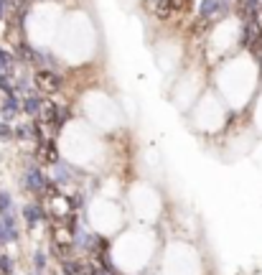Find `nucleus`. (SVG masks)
<instances>
[{
	"instance_id": "nucleus-1",
	"label": "nucleus",
	"mask_w": 262,
	"mask_h": 275,
	"mask_svg": "<svg viewBox=\"0 0 262 275\" xmlns=\"http://www.w3.org/2000/svg\"><path fill=\"white\" fill-rule=\"evenodd\" d=\"M33 82H36V87H38L41 92H49V94L62 89V76H59L54 69H38L36 76H33Z\"/></svg>"
},
{
	"instance_id": "nucleus-2",
	"label": "nucleus",
	"mask_w": 262,
	"mask_h": 275,
	"mask_svg": "<svg viewBox=\"0 0 262 275\" xmlns=\"http://www.w3.org/2000/svg\"><path fill=\"white\" fill-rule=\"evenodd\" d=\"M46 176L36 168V166H31V168H26V173H23V186L28 189V191H33V194H41L44 189H46Z\"/></svg>"
},
{
	"instance_id": "nucleus-3",
	"label": "nucleus",
	"mask_w": 262,
	"mask_h": 275,
	"mask_svg": "<svg viewBox=\"0 0 262 275\" xmlns=\"http://www.w3.org/2000/svg\"><path fill=\"white\" fill-rule=\"evenodd\" d=\"M260 41H262V31H260V26H257V21L252 18V21L245 26V31H242V46L250 49V51H255V49L260 46Z\"/></svg>"
},
{
	"instance_id": "nucleus-4",
	"label": "nucleus",
	"mask_w": 262,
	"mask_h": 275,
	"mask_svg": "<svg viewBox=\"0 0 262 275\" xmlns=\"http://www.w3.org/2000/svg\"><path fill=\"white\" fill-rule=\"evenodd\" d=\"M18 110H23V105L18 102L15 92H13V94H5V100H3V107H0V117L8 123V120H13V117L18 115Z\"/></svg>"
},
{
	"instance_id": "nucleus-5",
	"label": "nucleus",
	"mask_w": 262,
	"mask_h": 275,
	"mask_svg": "<svg viewBox=\"0 0 262 275\" xmlns=\"http://www.w3.org/2000/svg\"><path fill=\"white\" fill-rule=\"evenodd\" d=\"M41 107H44V97H38V94H26V100H23V112L26 115H38L41 112Z\"/></svg>"
},
{
	"instance_id": "nucleus-6",
	"label": "nucleus",
	"mask_w": 262,
	"mask_h": 275,
	"mask_svg": "<svg viewBox=\"0 0 262 275\" xmlns=\"http://www.w3.org/2000/svg\"><path fill=\"white\" fill-rule=\"evenodd\" d=\"M41 217H44V214H41V206L38 204H26L23 206V219H26L28 227H36V224L41 222Z\"/></svg>"
},
{
	"instance_id": "nucleus-7",
	"label": "nucleus",
	"mask_w": 262,
	"mask_h": 275,
	"mask_svg": "<svg viewBox=\"0 0 262 275\" xmlns=\"http://www.w3.org/2000/svg\"><path fill=\"white\" fill-rule=\"evenodd\" d=\"M3 227H5L8 242H15V240H18V227H15V217H13V214H5V217H3Z\"/></svg>"
},
{
	"instance_id": "nucleus-8",
	"label": "nucleus",
	"mask_w": 262,
	"mask_h": 275,
	"mask_svg": "<svg viewBox=\"0 0 262 275\" xmlns=\"http://www.w3.org/2000/svg\"><path fill=\"white\" fill-rule=\"evenodd\" d=\"M219 10H221V3H219V0H201L198 15H201V18H209V15H214V13H219Z\"/></svg>"
},
{
	"instance_id": "nucleus-9",
	"label": "nucleus",
	"mask_w": 262,
	"mask_h": 275,
	"mask_svg": "<svg viewBox=\"0 0 262 275\" xmlns=\"http://www.w3.org/2000/svg\"><path fill=\"white\" fill-rule=\"evenodd\" d=\"M5 214H13V199H10V194L0 191V217H5Z\"/></svg>"
},
{
	"instance_id": "nucleus-10",
	"label": "nucleus",
	"mask_w": 262,
	"mask_h": 275,
	"mask_svg": "<svg viewBox=\"0 0 262 275\" xmlns=\"http://www.w3.org/2000/svg\"><path fill=\"white\" fill-rule=\"evenodd\" d=\"M10 69H13V56H10L5 49H0V71L10 74Z\"/></svg>"
},
{
	"instance_id": "nucleus-11",
	"label": "nucleus",
	"mask_w": 262,
	"mask_h": 275,
	"mask_svg": "<svg viewBox=\"0 0 262 275\" xmlns=\"http://www.w3.org/2000/svg\"><path fill=\"white\" fill-rule=\"evenodd\" d=\"M13 138H15V130H13L5 120H0V140L8 143V140H13Z\"/></svg>"
},
{
	"instance_id": "nucleus-12",
	"label": "nucleus",
	"mask_w": 262,
	"mask_h": 275,
	"mask_svg": "<svg viewBox=\"0 0 262 275\" xmlns=\"http://www.w3.org/2000/svg\"><path fill=\"white\" fill-rule=\"evenodd\" d=\"M0 92H5V94H13V84H10V74H5V71H0Z\"/></svg>"
},
{
	"instance_id": "nucleus-13",
	"label": "nucleus",
	"mask_w": 262,
	"mask_h": 275,
	"mask_svg": "<svg viewBox=\"0 0 262 275\" xmlns=\"http://www.w3.org/2000/svg\"><path fill=\"white\" fill-rule=\"evenodd\" d=\"M62 270H64V275H76L82 268H79V263H76V260H64Z\"/></svg>"
},
{
	"instance_id": "nucleus-14",
	"label": "nucleus",
	"mask_w": 262,
	"mask_h": 275,
	"mask_svg": "<svg viewBox=\"0 0 262 275\" xmlns=\"http://www.w3.org/2000/svg\"><path fill=\"white\" fill-rule=\"evenodd\" d=\"M0 270H3L5 275L13 273V260H10L8 255H0Z\"/></svg>"
},
{
	"instance_id": "nucleus-15",
	"label": "nucleus",
	"mask_w": 262,
	"mask_h": 275,
	"mask_svg": "<svg viewBox=\"0 0 262 275\" xmlns=\"http://www.w3.org/2000/svg\"><path fill=\"white\" fill-rule=\"evenodd\" d=\"M66 120H69V110H66V107H59V112H56V120H54V125H56V128H62Z\"/></svg>"
},
{
	"instance_id": "nucleus-16",
	"label": "nucleus",
	"mask_w": 262,
	"mask_h": 275,
	"mask_svg": "<svg viewBox=\"0 0 262 275\" xmlns=\"http://www.w3.org/2000/svg\"><path fill=\"white\" fill-rule=\"evenodd\" d=\"M44 268H46V255L36 252V273H44Z\"/></svg>"
},
{
	"instance_id": "nucleus-17",
	"label": "nucleus",
	"mask_w": 262,
	"mask_h": 275,
	"mask_svg": "<svg viewBox=\"0 0 262 275\" xmlns=\"http://www.w3.org/2000/svg\"><path fill=\"white\" fill-rule=\"evenodd\" d=\"M28 135H31V128H26V125L15 128V138H18V140H26Z\"/></svg>"
},
{
	"instance_id": "nucleus-18",
	"label": "nucleus",
	"mask_w": 262,
	"mask_h": 275,
	"mask_svg": "<svg viewBox=\"0 0 262 275\" xmlns=\"http://www.w3.org/2000/svg\"><path fill=\"white\" fill-rule=\"evenodd\" d=\"M8 242V234H5V227H3V219H0V245Z\"/></svg>"
},
{
	"instance_id": "nucleus-19",
	"label": "nucleus",
	"mask_w": 262,
	"mask_h": 275,
	"mask_svg": "<svg viewBox=\"0 0 262 275\" xmlns=\"http://www.w3.org/2000/svg\"><path fill=\"white\" fill-rule=\"evenodd\" d=\"M3 15H5V0H0V21H3Z\"/></svg>"
},
{
	"instance_id": "nucleus-20",
	"label": "nucleus",
	"mask_w": 262,
	"mask_h": 275,
	"mask_svg": "<svg viewBox=\"0 0 262 275\" xmlns=\"http://www.w3.org/2000/svg\"><path fill=\"white\" fill-rule=\"evenodd\" d=\"M260 67H262V56H260Z\"/></svg>"
},
{
	"instance_id": "nucleus-21",
	"label": "nucleus",
	"mask_w": 262,
	"mask_h": 275,
	"mask_svg": "<svg viewBox=\"0 0 262 275\" xmlns=\"http://www.w3.org/2000/svg\"><path fill=\"white\" fill-rule=\"evenodd\" d=\"M33 275H41V273H33Z\"/></svg>"
}]
</instances>
